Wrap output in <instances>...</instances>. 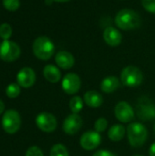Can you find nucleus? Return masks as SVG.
<instances>
[{
    "label": "nucleus",
    "instance_id": "nucleus-14",
    "mask_svg": "<svg viewBox=\"0 0 155 156\" xmlns=\"http://www.w3.org/2000/svg\"><path fill=\"white\" fill-rule=\"evenodd\" d=\"M55 61L57 65L63 69H69L75 64V58L73 55L68 51H59L57 53Z\"/></svg>",
    "mask_w": 155,
    "mask_h": 156
},
{
    "label": "nucleus",
    "instance_id": "nucleus-22",
    "mask_svg": "<svg viewBox=\"0 0 155 156\" xmlns=\"http://www.w3.org/2000/svg\"><path fill=\"white\" fill-rule=\"evenodd\" d=\"M5 93L7 97L11 99L16 98L20 94V86L17 83H11L7 86L5 90Z\"/></svg>",
    "mask_w": 155,
    "mask_h": 156
},
{
    "label": "nucleus",
    "instance_id": "nucleus-24",
    "mask_svg": "<svg viewBox=\"0 0 155 156\" xmlns=\"http://www.w3.org/2000/svg\"><path fill=\"white\" fill-rule=\"evenodd\" d=\"M3 5L8 11H16L20 6L19 0H3Z\"/></svg>",
    "mask_w": 155,
    "mask_h": 156
},
{
    "label": "nucleus",
    "instance_id": "nucleus-27",
    "mask_svg": "<svg viewBox=\"0 0 155 156\" xmlns=\"http://www.w3.org/2000/svg\"><path fill=\"white\" fill-rule=\"evenodd\" d=\"M26 156H44L43 152L41 149L37 146H31L30 148L27 149Z\"/></svg>",
    "mask_w": 155,
    "mask_h": 156
},
{
    "label": "nucleus",
    "instance_id": "nucleus-5",
    "mask_svg": "<svg viewBox=\"0 0 155 156\" xmlns=\"http://www.w3.org/2000/svg\"><path fill=\"white\" fill-rule=\"evenodd\" d=\"M21 125V119L19 113L15 110L6 111L2 118V127L8 134L16 133Z\"/></svg>",
    "mask_w": 155,
    "mask_h": 156
},
{
    "label": "nucleus",
    "instance_id": "nucleus-32",
    "mask_svg": "<svg viewBox=\"0 0 155 156\" xmlns=\"http://www.w3.org/2000/svg\"><path fill=\"white\" fill-rule=\"evenodd\" d=\"M134 156H143V155H134Z\"/></svg>",
    "mask_w": 155,
    "mask_h": 156
},
{
    "label": "nucleus",
    "instance_id": "nucleus-17",
    "mask_svg": "<svg viewBox=\"0 0 155 156\" xmlns=\"http://www.w3.org/2000/svg\"><path fill=\"white\" fill-rule=\"evenodd\" d=\"M120 86V81L115 76H109L102 80L100 83V89L105 93H111L115 91Z\"/></svg>",
    "mask_w": 155,
    "mask_h": 156
},
{
    "label": "nucleus",
    "instance_id": "nucleus-31",
    "mask_svg": "<svg viewBox=\"0 0 155 156\" xmlns=\"http://www.w3.org/2000/svg\"><path fill=\"white\" fill-rule=\"evenodd\" d=\"M53 1H55V2H59V3H64V2H68V1H69V0H53Z\"/></svg>",
    "mask_w": 155,
    "mask_h": 156
},
{
    "label": "nucleus",
    "instance_id": "nucleus-21",
    "mask_svg": "<svg viewBox=\"0 0 155 156\" xmlns=\"http://www.w3.org/2000/svg\"><path fill=\"white\" fill-rule=\"evenodd\" d=\"M50 156H69V152L61 144H57L52 146L50 150Z\"/></svg>",
    "mask_w": 155,
    "mask_h": 156
},
{
    "label": "nucleus",
    "instance_id": "nucleus-33",
    "mask_svg": "<svg viewBox=\"0 0 155 156\" xmlns=\"http://www.w3.org/2000/svg\"><path fill=\"white\" fill-rule=\"evenodd\" d=\"M154 131H155V126H154Z\"/></svg>",
    "mask_w": 155,
    "mask_h": 156
},
{
    "label": "nucleus",
    "instance_id": "nucleus-15",
    "mask_svg": "<svg viewBox=\"0 0 155 156\" xmlns=\"http://www.w3.org/2000/svg\"><path fill=\"white\" fill-rule=\"evenodd\" d=\"M85 103L91 108H99L103 103V98L100 93L95 90H89L84 94Z\"/></svg>",
    "mask_w": 155,
    "mask_h": 156
},
{
    "label": "nucleus",
    "instance_id": "nucleus-20",
    "mask_svg": "<svg viewBox=\"0 0 155 156\" xmlns=\"http://www.w3.org/2000/svg\"><path fill=\"white\" fill-rule=\"evenodd\" d=\"M69 108L73 113H79L83 108V101L79 96H74L69 101Z\"/></svg>",
    "mask_w": 155,
    "mask_h": 156
},
{
    "label": "nucleus",
    "instance_id": "nucleus-9",
    "mask_svg": "<svg viewBox=\"0 0 155 156\" xmlns=\"http://www.w3.org/2000/svg\"><path fill=\"white\" fill-rule=\"evenodd\" d=\"M114 113L116 118L123 123L131 122L134 119L133 109L126 101H120L119 103H117L114 109Z\"/></svg>",
    "mask_w": 155,
    "mask_h": 156
},
{
    "label": "nucleus",
    "instance_id": "nucleus-26",
    "mask_svg": "<svg viewBox=\"0 0 155 156\" xmlns=\"http://www.w3.org/2000/svg\"><path fill=\"white\" fill-rule=\"evenodd\" d=\"M142 5L146 11L155 14V0H142Z\"/></svg>",
    "mask_w": 155,
    "mask_h": 156
},
{
    "label": "nucleus",
    "instance_id": "nucleus-29",
    "mask_svg": "<svg viewBox=\"0 0 155 156\" xmlns=\"http://www.w3.org/2000/svg\"><path fill=\"white\" fill-rule=\"evenodd\" d=\"M149 154H150V156H155V143H153L151 145L150 150H149Z\"/></svg>",
    "mask_w": 155,
    "mask_h": 156
},
{
    "label": "nucleus",
    "instance_id": "nucleus-28",
    "mask_svg": "<svg viewBox=\"0 0 155 156\" xmlns=\"http://www.w3.org/2000/svg\"><path fill=\"white\" fill-rule=\"evenodd\" d=\"M92 156H114V154L108 150H99Z\"/></svg>",
    "mask_w": 155,
    "mask_h": 156
},
{
    "label": "nucleus",
    "instance_id": "nucleus-4",
    "mask_svg": "<svg viewBox=\"0 0 155 156\" xmlns=\"http://www.w3.org/2000/svg\"><path fill=\"white\" fill-rule=\"evenodd\" d=\"M121 80L124 86L138 87L143 83V74L139 68L135 66H127L121 73Z\"/></svg>",
    "mask_w": 155,
    "mask_h": 156
},
{
    "label": "nucleus",
    "instance_id": "nucleus-6",
    "mask_svg": "<svg viewBox=\"0 0 155 156\" xmlns=\"http://www.w3.org/2000/svg\"><path fill=\"white\" fill-rule=\"evenodd\" d=\"M21 50L19 46L10 40H4L0 44V58L5 62L16 60L20 56Z\"/></svg>",
    "mask_w": 155,
    "mask_h": 156
},
{
    "label": "nucleus",
    "instance_id": "nucleus-16",
    "mask_svg": "<svg viewBox=\"0 0 155 156\" xmlns=\"http://www.w3.org/2000/svg\"><path fill=\"white\" fill-rule=\"evenodd\" d=\"M43 74H44L45 79L51 83L58 82L61 78V73H60L59 69L56 66L51 65V64L45 66V68L43 69Z\"/></svg>",
    "mask_w": 155,
    "mask_h": 156
},
{
    "label": "nucleus",
    "instance_id": "nucleus-7",
    "mask_svg": "<svg viewBox=\"0 0 155 156\" xmlns=\"http://www.w3.org/2000/svg\"><path fill=\"white\" fill-rule=\"evenodd\" d=\"M36 124L42 132L52 133L56 130L58 122L56 117L53 114L47 112H43L37 116Z\"/></svg>",
    "mask_w": 155,
    "mask_h": 156
},
{
    "label": "nucleus",
    "instance_id": "nucleus-11",
    "mask_svg": "<svg viewBox=\"0 0 155 156\" xmlns=\"http://www.w3.org/2000/svg\"><path fill=\"white\" fill-rule=\"evenodd\" d=\"M82 127V119L77 113L69 115L63 122V131L68 135H74L79 132Z\"/></svg>",
    "mask_w": 155,
    "mask_h": 156
},
{
    "label": "nucleus",
    "instance_id": "nucleus-1",
    "mask_svg": "<svg viewBox=\"0 0 155 156\" xmlns=\"http://www.w3.org/2000/svg\"><path fill=\"white\" fill-rule=\"evenodd\" d=\"M142 19L139 14L132 9H122L115 16V24L123 30L136 29L141 26Z\"/></svg>",
    "mask_w": 155,
    "mask_h": 156
},
{
    "label": "nucleus",
    "instance_id": "nucleus-8",
    "mask_svg": "<svg viewBox=\"0 0 155 156\" xmlns=\"http://www.w3.org/2000/svg\"><path fill=\"white\" fill-rule=\"evenodd\" d=\"M101 143V136L96 131H90L84 133L79 140L80 146L86 151H92L96 149Z\"/></svg>",
    "mask_w": 155,
    "mask_h": 156
},
{
    "label": "nucleus",
    "instance_id": "nucleus-19",
    "mask_svg": "<svg viewBox=\"0 0 155 156\" xmlns=\"http://www.w3.org/2000/svg\"><path fill=\"white\" fill-rule=\"evenodd\" d=\"M139 117H141L143 121L152 120L155 117V107L153 104L143 106L141 111L139 110Z\"/></svg>",
    "mask_w": 155,
    "mask_h": 156
},
{
    "label": "nucleus",
    "instance_id": "nucleus-30",
    "mask_svg": "<svg viewBox=\"0 0 155 156\" xmlns=\"http://www.w3.org/2000/svg\"><path fill=\"white\" fill-rule=\"evenodd\" d=\"M4 111H5V104H4V102L0 100V114L3 113Z\"/></svg>",
    "mask_w": 155,
    "mask_h": 156
},
{
    "label": "nucleus",
    "instance_id": "nucleus-2",
    "mask_svg": "<svg viewBox=\"0 0 155 156\" xmlns=\"http://www.w3.org/2000/svg\"><path fill=\"white\" fill-rule=\"evenodd\" d=\"M126 131L129 143L132 147H141L145 144L148 137V132L143 124L140 122L130 123Z\"/></svg>",
    "mask_w": 155,
    "mask_h": 156
},
{
    "label": "nucleus",
    "instance_id": "nucleus-10",
    "mask_svg": "<svg viewBox=\"0 0 155 156\" xmlns=\"http://www.w3.org/2000/svg\"><path fill=\"white\" fill-rule=\"evenodd\" d=\"M81 87L80 78L76 73H68L62 80V89L69 95L77 93Z\"/></svg>",
    "mask_w": 155,
    "mask_h": 156
},
{
    "label": "nucleus",
    "instance_id": "nucleus-3",
    "mask_svg": "<svg viewBox=\"0 0 155 156\" xmlns=\"http://www.w3.org/2000/svg\"><path fill=\"white\" fill-rule=\"evenodd\" d=\"M32 48L34 55L37 58L42 60H48L53 56L55 46L48 37H39L35 39Z\"/></svg>",
    "mask_w": 155,
    "mask_h": 156
},
{
    "label": "nucleus",
    "instance_id": "nucleus-25",
    "mask_svg": "<svg viewBox=\"0 0 155 156\" xmlns=\"http://www.w3.org/2000/svg\"><path fill=\"white\" fill-rule=\"evenodd\" d=\"M108 127V121L105 119V118H99L95 123H94V128H95V131L99 133L104 132Z\"/></svg>",
    "mask_w": 155,
    "mask_h": 156
},
{
    "label": "nucleus",
    "instance_id": "nucleus-23",
    "mask_svg": "<svg viewBox=\"0 0 155 156\" xmlns=\"http://www.w3.org/2000/svg\"><path fill=\"white\" fill-rule=\"evenodd\" d=\"M12 36V27L9 24L4 23L0 25V37L4 40H8Z\"/></svg>",
    "mask_w": 155,
    "mask_h": 156
},
{
    "label": "nucleus",
    "instance_id": "nucleus-18",
    "mask_svg": "<svg viewBox=\"0 0 155 156\" xmlns=\"http://www.w3.org/2000/svg\"><path fill=\"white\" fill-rule=\"evenodd\" d=\"M125 135V128L122 124H114L108 132V137L112 142H120Z\"/></svg>",
    "mask_w": 155,
    "mask_h": 156
},
{
    "label": "nucleus",
    "instance_id": "nucleus-13",
    "mask_svg": "<svg viewBox=\"0 0 155 156\" xmlns=\"http://www.w3.org/2000/svg\"><path fill=\"white\" fill-rule=\"evenodd\" d=\"M103 38L105 42L111 47H117L122 43V34L115 27H107L103 31Z\"/></svg>",
    "mask_w": 155,
    "mask_h": 156
},
{
    "label": "nucleus",
    "instance_id": "nucleus-12",
    "mask_svg": "<svg viewBox=\"0 0 155 156\" xmlns=\"http://www.w3.org/2000/svg\"><path fill=\"white\" fill-rule=\"evenodd\" d=\"M16 81L20 87L29 88L33 86L36 81V73L31 68L28 67L23 68L17 73Z\"/></svg>",
    "mask_w": 155,
    "mask_h": 156
}]
</instances>
